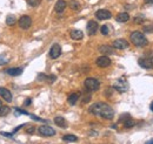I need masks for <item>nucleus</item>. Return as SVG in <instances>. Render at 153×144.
Returning <instances> with one entry per match:
<instances>
[{"label":"nucleus","mask_w":153,"mask_h":144,"mask_svg":"<svg viewBox=\"0 0 153 144\" xmlns=\"http://www.w3.org/2000/svg\"><path fill=\"white\" fill-rule=\"evenodd\" d=\"M111 64V60L107 56H100V58L97 59V66L98 67H101V68H106Z\"/></svg>","instance_id":"9b49d317"},{"label":"nucleus","mask_w":153,"mask_h":144,"mask_svg":"<svg viewBox=\"0 0 153 144\" xmlns=\"http://www.w3.org/2000/svg\"><path fill=\"white\" fill-rule=\"evenodd\" d=\"M31 102H32V101H31V98H27V100L25 101V106H30Z\"/></svg>","instance_id":"c756f323"},{"label":"nucleus","mask_w":153,"mask_h":144,"mask_svg":"<svg viewBox=\"0 0 153 144\" xmlns=\"http://www.w3.org/2000/svg\"><path fill=\"white\" fill-rule=\"evenodd\" d=\"M1 106H2V103H1V100H0V108H1Z\"/></svg>","instance_id":"72a5a7b5"},{"label":"nucleus","mask_w":153,"mask_h":144,"mask_svg":"<svg viewBox=\"0 0 153 144\" xmlns=\"http://www.w3.org/2000/svg\"><path fill=\"white\" fill-rule=\"evenodd\" d=\"M95 17L99 19V20H107V19H111L112 18V13L107 9H99L95 12Z\"/></svg>","instance_id":"0eeeda50"},{"label":"nucleus","mask_w":153,"mask_h":144,"mask_svg":"<svg viewBox=\"0 0 153 144\" xmlns=\"http://www.w3.org/2000/svg\"><path fill=\"white\" fill-rule=\"evenodd\" d=\"M15 21H17V19H15V17H14V15H12V14H8V15H7V18H6V24H7L8 26L14 25V24H15Z\"/></svg>","instance_id":"5701e85b"},{"label":"nucleus","mask_w":153,"mask_h":144,"mask_svg":"<svg viewBox=\"0 0 153 144\" xmlns=\"http://www.w3.org/2000/svg\"><path fill=\"white\" fill-rule=\"evenodd\" d=\"M130 39H131V42H132L134 46H137V47H145V46L149 43L146 36H145L141 32H139V30L133 32V33L131 34Z\"/></svg>","instance_id":"f03ea898"},{"label":"nucleus","mask_w":153,"mask_h":144,"mask_svg":"<svg viewBox=\"0 0 153 144\" xmlns=\"http://www.w3.org/2000/svg\"><path fill=\"white\" fill-rule=\"evenodd\" d=\"M62 141H65V142H77L78 141V137L77 136H74V135H65V136H62Z\"/></svg>","instance_id":"412c9836"},{"label":"nucleus","mask_w":153,"mask_h":144,"mask_svg":"<svg viewBox=\"0 0 153 144\" xmlns=\"http://www.w3.org/2000/svg\"><path fill=\"white\" fill-rule=\"evenodd\" d=\"M128 20H130V15H128V13H126V12L119 13V14L117 15V21H119V22H126V21H128Z\"/></svg>","instance_id":"a211bd4d"},{"label":"nucleus","mask_w":153,"mask_h":144,"mask_svg":"<svg viewBox=\"0 0 153 144\" xmlns=\"http://www.w3.org/2000/svg\"><path fill=\"white\" fill-rule=\"evenodd\" d=\"M97 30H98V22L94 21V20L89 21V24H87V32H89V34L90 35H94L97 33Z\"/></svg>","instance_id":"ddd939ff"},{"label":"nucleus","mask_w":153,"mask_h":144,"mask_svg":"<svg viewBox=\"0 0 153 144\" xmlns=\"http://www.w3.org/2000/svg\"><path fill=\"white\" fill-rule=\"evenodd\" d=\"M128 47V42L125 39H117L116 41H113V48L116 49H125Z\"/></svg>","instance_id":"9d476101"},{"label":"nucleus","mask_w":153,"mask_h":144,"mask_svg":"<svg viewBox=\"0 0 153 144\" xmlns=\"http://www.w3.org/2000/svg\"><path fill=\"white\" fill-rule=\"evenodd\" d=\"M85 87L87 90L90 91H95L99 89L100 87V82L97 80V79H93V77H89L85 80Z\"/></svg>","instance_id":"20e7f679"},{"label":"nucleus","mask_w":153,"mask_h":144,"mask_svg":"<svg viewBox=\"0 0 153 144\" xmlns=\"http://www.w3.org/2000/svg\"><path fill=\"white\" fill-rule=\"evenodd\" d=\"M71 38L73 40H81L84 38V33L79 29H73V30H71Z\"/></svg>","instance_id":"dca6fc26"},{"label":"nucleus","mask_w":153,"mask_h":144,"mask_svg":"<svg viewBox=\"0 0 153 144\" xmlns=\"http://www.w3.org/2000/svg\"><path fill=\"white\" fill-rule=\"evenodd\" d=\"M100 32H101V34H104V35H107V34H108V27H107L106 25L101 26V28H100Z\"/></svg>","instance_id":"bb28decb"},{"label":"nucleus","mask_w":153,"mask_h":144,"mask_svg":"<svg viewBox=\"0 0 153 144\" xmlns=\"http://www.w3.org/2000/svg\"><path fill=\"white\" fill-rule=\"evenodd\" d=\"M151 110H152V111H153V102H152V103H151Z\"/></svg>","instance_id":"473e14b6"},{"label":"nucleus","mask_w":153,"mask_h":144,"mask_svg":"<svg viewBox=\"0 0 153 144\" xmlns=\"http://www.w3.org/2000/svg\"><path fill=\"white\" fill-rule=\"evenodd\" d=\"M114 89H117L118 91H120V93H125L127 89H128V85H127V82L124 80V79H119L116 83H114Z\"/></svg>","instance_id":"6e6552de"},{"label":"nucleus","mask_w":153,"mask_h":144,"mask_svg":"<svg viewBox=\"0 0 153 144\" xmlns=\"http://www.w3.org/2000/svg\"><path fill=\"white\" fill-rule=\"evenodd\" d=\"M0 96L6 101V102H11L12 101V94L8 89L4 88V87H0Z\"/></svg>","instance_id":"f8f14e48"},{"label":"nucleus","mask_w":153,"mask_h":144,"mask_svg":"<svg viewBox=\"0 0 153 144\" xmlns=\"http://www.w3.org/2000/svg\"><path fill=\"white\" fill-rule=\"evenodd\" d=\"M23 68H8V69H6L5 70V73L6 74H8V75H11V76H18V75H20L21 73H23Z\"/></svg>","instance_id":"4468645a"},{"label":"nucleus","mask_w":153,"mask_h":144,"mask_svg":"<svg viewBox=\"0 0 153 144\" xmlns=\"http://www.w3.org/2000/svg\"><path fill=\"white\" fill-rule=\"evenodd\" d=\"M147 143H149V144H153V138H152V140H150Z\"/></svg>","instance_id":"2f4dec72"},{"label":"nucleus","mask_w":153,"mask_h":144,"mask_svg":"<svg viewBox=\"0 0 153 144\" xmlns=\"http://www.w3.org/2000/svg\"><path fill=\"white\" fill-rule=\"evenodd\" d=\"M79 97H80V95L78 94V93H74V94H71L70 96H68V103L70 104H72V106H74L77 102H78V100H79Z\"/></svg>","instance_id":"f3484780"},{"label":"nucleus","mask_w":153,"mask_h":144,"mask_svg":"<svg viewBox=\"0 0 153 144\" xmlns=\"http://www.w3.org/2000/svg\"><path fill=\"white\" fill-rule=\"evenodd\" d=\"M1 135L2 136H6V137H10V138L13 137V134H7V132H4V131H1Z\"/></svg>","instance_id":"c85d7f7f"},{"label":"nucleus","mask_w":153,"mask_h":144,"mask_svg":"<svg viewBox=\"0 0 153 144\" xmlns=\"http://www.w3.org/2000/svg\"><path fill=\"white\" fill-rule=\"evenodd\" d=\"M54 123H56L58 127H60V128H66V125H67L65 118H64V117H60V116H58V117L54 118Z\"/></svg>","instance_id":"6ab92c4d"},{"label":"nucleus","mask_w":153,"mask_h":144,"mask_svg":"<svg viewBox=\"0 0 153 144\" xmlns=\"http://www.w3.org/2000/svg\"><path fill=\"white\" fill-rule=\"evenodd\" d=\"M99 51H100V53H104V54H113L114 53L113 48H111L110 46H101V47H99Z\"/></svg>","instance_id":"aec40b11"},{"label":"nucleus","mask_w":153,"mask_h":144,"mask_svg":"<svg viewBox=\"0 0 153 144\" xmlns=\"http://www.w3.org/2000/svg\"><path fill=\"white\" fill-rule=\"evenodd\" d=\"M61 54V47L60 45H58V43H54L52 47H51V49H50V56L52 59H58L60 56Z\"/></svg>","instance_id":"1a4fd4ad"},{"label":"nucleus","mask_w":153,"mask_h":144,"mask_svg":"<svg viewBox=\"0 0 153 144\" xmlns=\"http://www.w3.org/2000/svg\"><path fill=\"white\" fill-rule=\"evenodd\" d=\"M32 25V19H31L29 15H23L20 19H19V26L20 28L23 29H29Z\"/></svg>","instance_id":"423d86ee"},{"label":"nucleus","mask_w":153,"mask_h":144,"mask_svg":"<svg viewBox=\"0 0 153 144\" xmlns=\"http://www.w3.org/2000/svg\"><path fill=\"white\" fill-rule=\"evenodd\" d=\"M38 131L40 135L42 136H54L56 135V130L48 125H41L38 128Z\"/></svg>","instance_id":"39448f33"},{"label":"nucleus","mask_w":153,"mask_h":144,"mask_svg":"<svg viewBox=\"0 0 153 144\" xmlns=\"http://www.w3.org/2000/svg\"><path fill=\"white\" fill-rule=\"evenodd\" d=\"M34 130H35V128H34V127H30L29 129H26V132H27V134H33V132H34Z\"/></svg>","instance_id":"cd10ccee"},{"label":"nucleus","mask_w":153,"mask_h":144,"mask_svg":"<svg viewBox=\"0 0 153 144\" xmlns=\"http://www.w3.org/2000/svg\"><path fill=\"white\" fill-rule=\"evenodd\" d=\"M138 63L140 67L145 68V69H151L153 68V53L145 56V58H140L138 60Z\"/></svg>","instance_id":"7ed1b4c3"},{"label":"nucleus","mask_w":153,"mask_h":144,"mask_svg":"<svg viewBox=\"0 0 153 144\" xmlns=\"http://www.w3.org/2000/svg\"><path fill=\"white\" fill-rule=\"evenodd\" d=\"M41 2V0H27V4L29 6H32V7H35V6H39Z\"/></svg>","instance_id":"a878e982"},{"label":"nucleus","mask_w":153,"mask_h":144,"mask_svg":"<svg viewBox=\"0 0 153 144\" xmlns=\"http://www.w3.org/2000/svg\"><path fill=\"white\" fill-rule=\"evenodd\" d=\"M134 125H135V121H133L131 117H128L127 119L124 121V127H125V128H132V127H134Z\"/></svg>","instance_id":"4be33fe9"},{"label":"nucleus","mask_w":153,"mask_h":144,"mask_svg":"<svg viewBox=\"0 0 153 144\" xmlns=\"http://www.w3.org/2000/svg\"><path fill=\"white\" fill-rule=\"evenodd\" d=\"M145 1H146V2H149V4H152L153 2V0H145Z\"/></svg>","instance_id":"7c9ffc66"},{"label":"nucleus","mask_w":153,"mask_h":144,"mask_svg":"<svg viewBox=\"0 0 153 144\" xmlns=\"http://www.w3.org/2000/svg\"><path fill=\"white\" fill-rule=\"evenodd\" d=\"M11 111V109L7 107V106H5V107H2L1 106V108H0V116L2 117V116H6L8 115V113Z\"/></svg>","instance_id":"393cba45"},{"label":"nucleus","mask_w":153,"mask_h":144,"mask_svg":"<svg viewBox=\"0 0 153 144\" xmlns=\"http://www.w3.org/2000/svg\"><path fill=\"white\" fill-rule=\"evenodd\" d=\"M90 113L95 116L102 117L105 119H112L114 116V111H113L112 107L104 102H97V103L92 104L90 107Z\"/></svg>","instance_id":"f257e3e1"},{"label":"nucleus","mask_w":153,"mask_h":144,"mask_svg":"<svg viewBox=\"0 0 153 144\" xmlns=\"http://www.w3.org/2000/svg\"><path fill=\"white\" fill-rule=\"evenodd\" d=\"M66 6H67L66 1H64V0H58L57 4H56V6H54V9H56L57 13H61V12L65 11Z\"/></svg>","instance_id":"2eb2a0df"},{"label":"nucleus","mask_w":153,"mask_h":144,"mask_svg":"<svg viewBox=\"0 0 153 144\" xmlns=\"http://www.w3.org/2000/svg\"><path fill=\"white\" fill-rule=\"evenodd\" d=\"M70 7H71L72 9H74V11H78V9L80 8V4H79L78 1H75V0H71V1H70Z\"/></svg>","instance_id":"b1692460"}]
</instances>
